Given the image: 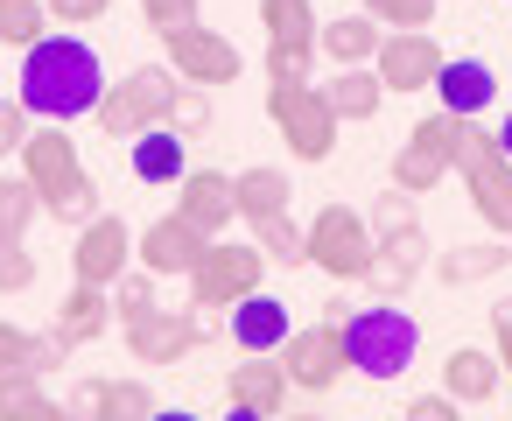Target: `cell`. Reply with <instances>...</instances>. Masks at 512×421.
<instances>
[{
    "label": "cell",
    "mask_w": 512,
    "mask_h": 421,
    "mask_svg": "<svg viewBox=\"0 0 512 421\" xmlns=\"http://www.w3.org/2000/svg\"><path fill=\"white\" fill-rule=\"evenodd\" d=\"M99 99H106V64L92 43L43 36L22 50V106L36 120H78V113H99Z\"/></svg>",
    "instance_id": "obj_1"
},
{
    "label": "cell",
    "mask_w": 512,
    "mask_h": 421,
    "mask_svg": "<svg viewBox=\"0 0 512 421\" xmlns=\"http://www.w3.org/2000/svg\"><path fill=\"white\" fill-rule=\"evenodd\" d=\"M22 176L36 183L43 211H50L57 225H71V232H78V225L92 218V204H99V183H92V169H85L78 141L64 134V120L29 127V141H22Z\"/></svg>",
    "instance_id": "obj_2"
},
{
    "label": "cell",
    "mask_w": 512,
    "mask_h": 421,
    "mask_svg": "<svg viewBox=\"0 0 512 421\" xmlns=\"http://www.w3.org/2000/svg\"><path fill=\"white\" fill-rule=\"evenodd\" d=\"M414 351H421V323L407 309H393L386 295H379V309H351L344 316V358H351V372L400 379L414 365Z\"/></svg>",
    "instance_id": "obj_3"
},
{
    "label": "cell",
    "mask_w": 512,
    "mask_h": 421,
    "mask_svg": "<svg viewBox=\"0 0 512 421\" xmlns=\"http://www.w3.org/2000/svg\"><path fill=\"white\" fill-rule=\"evenodd\" d=\"M176 92H183V78H176L169 64H141V71H127L120 85H106V99H99L92 120H99V134L134 141V134H148V127H169Z\"/></svg>",
    "instance_id": "obj_4"
},
{
    "label": "cell",
    "mask_w": 512,
    "mask_h": 421,
    "mask_svg": "<svg viewBox=\"0 0 512 421\" xmlns=\"http://www.w3.org/2000/svg\"><path fill=\"white\" fill-rule=\"evenodd\" d=\"M456 176H463V190H470V211L484 218V232L512 239V155H505V148H498V134H484L477 120L463 127Z\"/></svg>",
    "instance_id": "obj_5"
},
{
    "label": "cell",
    "mask_w": 512,
    "mask_h": 421,
    "mask_svg": "<svg viewBox=\"0 0 512 421\" xmlns=\"http://www.w3.org/2000/svg\"><path fill=\"white\" fill-rule=\"evenodd\" d=\"M267 120L281 127L295 162H330L337 155V113L323 99V85H267Z\"/></svg>",
    "instance_id": "obj_6"
},
{
    "label": "cell",
    "mask_w": 512,
    "mask_h": 421,
    "mask_svg": "<svg viewBox=\"0 0 512 421\" xmlns=\"http://www.w3.org/2000/svg\"><path fill=\"white\" fill-rule=\"evenodd\" d=\"M260 274H267L260 239H211L183 281H190V302H197V309H232L239 295L260 288Z\"/></svg>",
    "instance_id": "obj_7"
},
{
    "label": "cell",
    "mask_w": 512,
    "mask_h": 421,
    "mask_svg": "<svg viewBox=\"0 0 512 421\" xmlns=\"http://www.w3.org/2000/svg\"><path fill=\"white\" fill-rule=\"evenodd\" d=\"M267 29V85H309L316 78V8L309 0H260Z\"/></svg>",
    "instance_id": "obj_8"
},
{
    "label": "cell",
    "mask_w": 512,
    "mask_h": 421,
    "mask_svg": "<svg viewBox=\"0 0 512 421\" xmlns=\"http://www.w3.org/2000/svg\"><path fill=\"white\" fill-rule=\"evenodd\" d=\"M463 127H470V120H456V113L414 120V127H407V141H400V155H393V183H400V190H414V197H428L442 176H456Z\"/></svg>",
    "instance_id": "obj_9"
},
{
    "label": "cell",
    "mask_w": 512,
    "mask_h": 421,
    "mask_svg": "<svg viewBox=\"0 0 512 421\" xmlns=\"http://www.w3.org/2000/svg\"><path fill=\"white\" fill-rule=\"evenodd\" d=\"M281 372H288V386L309 393V400L337 393L344 372H351V358H344V323H323V316H316L309 330H288V344H281Z\"/></svg>",
    "instance_id": "obj_10"
},
{
    "label": "cell",
    "mask_w": 512,
    "mask_h": 421,
    "mask_svg": "<svg viewBox=\"0 0 512 421\" xmlns=\"http://www.w3.org/2000/svg\"><path fill=\"white\" fill-rule=\"evenodd\" d=\"M162 50H169V71L183 85H239V71H246L239 43L218 36V29H204V15L183 22V29H162Z\"/></svg>",
    "instance_id": "obj_11"
},
{
    "label": "cell",
    "mask_w": 512,
    "mask_h": 421,
    "mask_svg": "<svg viewBox=\"0 0 512 421\" xmlns=\"http://www.w3.org/2000/svg\"><path fill=\"white\" fill-rule=\"evenodd\" d=\"M309 260L330 281H365V267H372V225L351 204H323L309 218Z\"/></svg>",
    "instance_id": "obj_12"
},
{
    "label": "cell",
    "mask_w": 512,
    "mask_h": 421,
    "mask_svg": "<svg viewBox=\"0 0 512 421\" xmlns=\"http://www.w3.org/2000/svg\"><path fill=\"white\" fill-rule=\"evenodd\" d=\"M127 330V351H134V365H183L211 330H204V316H197V302L190 309H148V316H134V323H120Z\"/></svg>",
    "instance_id": "obj_13"
},
{
    "label": "cell",
    "mask_w": 512,
    "mask_h": 421,
    "mask_svg": "<svg viewBox=\"0 0 512 421\" xmlns=\"http://www.w3.org/2000/svg\"><path fill=\"white\" fill-rule=\"evenodd\" d=\"M127 267H134V232H127V218H113V211H92V218L78 225V239H71V274H78V281H99V288H113Z\"/></svg>",
    "instance_id": "obj_14"
},
{
    "label": "cell",
    "mask_w": 512,
    "mask_h": 421,
    "mask_svg": "<svg viewBox=\"0 0 512 421\" xmlns=\"http://www.w3.org/2000/svg\"><path fill=\"white\" fill-rule=\"evenodd\" d=\"M372 64H379L386 92H428L442 71V43H435V29H393V36H379Z\"/></svg>",
    "instance_id": "obj_15"
},
{
    "label": "cell",
    "mask_w": 512,
    "mask_h": 421,
    "mask_svg": "<svg viewBox=\"0 0 512 421\" xmlns=\"http://www.w3.org/2000/svg\"><path fill=\"white\" fill-rule=\"evenodd\" d=\"M246 365H232L225 379V407L232 414H281L288 407V372H281V351H239Z\"/></svg>",
    "instance_id": "obj_16"
},
{
    "label": "cell",
    "mask_w": 512,
    "mask_h": 421,
    "mask_svg": "<svg viewBox=\"0 0 512 421\" xmlns=\"http://www.w3.org/2000/svg\"><path fill=\"white\" fill-rule=\"evenodd\" d=\"M428 267V232L421 225H400V232H379L372 239V267H365V288L372 295H407V281Z\"/></svg>",
    "instance_id": "obj_17"
},
{
    "label": "cell",
    "mask_w": 512,
    "mask_h": 421,
    "mask_svg": "<svg viewBox=\"0 0 512 421\" xmlns=\"http://www.w3.org/2000/svg\"><path fill=\"white\" fill-rule=\"evenodd\" d=\"M204 246H211V239H204V232H197V225H190L183 211H169V218H155V225L141 232L134 260H141V267H148V274L162 281V274H190Z\"/></svg>",
    "instance_id": "obj_18"
},
{
    "label": "cell",
    "mask_w": 512,
    "mask_h": 421,
    "mask_svg": "<svg viewBox=\"0 0 512 421\" xmlns=\"http://www.w3.org/2000/svg\"><path fill=\"white\" fill-rule=\"evenodd\" d=\"M64 414H85V421H148L155 414V386L148 379H85Z\"/></svg>",
    "instance_id": "obj_19"
},
{
    "label": "cell",
    "mask_w": 512,
    "mask_h": 421,
    "mask_svg": "<svg viewBox=\"0 0 512 421\" xmlns=\"http://www.w3.org/2000/svg\"><path fill=\"white\" fill-rule=\"evenodd\" d=\"M183 197H176V211L204 232V239H218L232 218H239V197H232V176L225 169H183V183H176Z\"/></svg>",
    "instance_id": "obj_20"
},
{
    "label": "cell",
    "mask_w": 512,
    "mask_h": 421,
    "mask_svg": "<svg viewBox=\"0 0 512 421\" xmlns=\"http://www.w3.org/2000/svg\"><path fill=\"white\" fill-rule=\"evenodd\" d=\"M428 92L442 99V113L477 120V113L498 99V78H491V64H484V57H442V71H435V85H428Z\"/></svg>",
    "instance_id": "obj_21"
},
{
    "label": "cell",
    "mask_w": 512,
    "mask_h": 421,
    "mask_svg": "<svg viewBox=\"0 0 512 421\" xmlns=\"http://www.w3.org/2000/svg\"><path fill=\"white\" fill-rule=\"evenodd\" d=\"M498 351H484V344H456L449 358H442V393L456 400V407H491V393H498Z\"/></svg>",
    "instance_id": "obj_22"
},
{
    "label": "cell",
    "mask_w": 512,
    "mask_h": 421,
    "mask_svg": "<svg viewBox=\"0 0 512 421\" xmlns=\"http://www.w3.org/2000/svg\"><path fill=\"white\" fill-rule=\"evenodd\" d=\"M120 316H113V288H99V281H78L71 295H64V309H57V337L78 351V344H99L106 330H113Z\"/></svg>",
    "instance_id": "obj_23"
},
{
    "label": "cell",
    "mask_w": 512,
    "mask_h": 421,
    "mask_svg": "<svg viewBox=\"0 0 512 421\" xmlns=\"http://www.w3.org/2000/svg\"><path fill=\"white\" fill-rule=\"evenodd\" d=\"M232 344L239 351H281L288 344V302H274V295H239L232 302Z\"/></svg>",
    "instance_id": "obj_24"
},
{
    "label": "cell",
    "mask_w": 512,
    "mask_h": 421,
    "mask_svg": "<svg viewBox=\"0 0 512 421\" xmlns=\"http://www.w3.org/2000/svg\"><path fill=\"white\" fill-rule=\"evenodd\" d=\"M134 176L141 183H183V169H190V141L176 134V127H148V134H134Z\"/></svg>",
    "instance_id": "obj_25"
},
{
    "label": "cell",
    "mask_w": 512,
    "mask_h": 421,
    "mask_svg": "<svg viewBox=\"0 0 512 421\" xmlns=\"http://www.w3.org/2000/svg\"><path fill=\"white\" fill-rule=\"evenodd\" d=\"M323 99H330V113H337V120H379V106H386V85H379V71H365V64H344V71L323 85Z\"/></svg>",
    "instance_id": "obj_26"
},
{
    "label": "cell",
    "mask_w": 512,
    "mask_h": 421,
    "mask_svg": "<svg viewBox=\"0 0 512 421\" xmlns=\"http://www.w3.org/2000/svg\"><path fill=\"white\" fill-rule=\"evenodd\" d=\"M512 267V239H484V246H449L442 260H435V274L449 281V288H470V281H491V274H505Z\"/></svg>",
    "instance_id": "obj_27"
},
{
    "label": "cell",
    "mask_w": 512,
    "mask_h": 421,
    "mask_svg": "<svg viewBox=\"0 0 512 421\" xmlns=\"http://www.w3.org/2000/svg\"><path fill=\"white\" fill-rule=\"evenodd\" d=\"M0 421H64V400L43 393V372L15 365L0 372Z\"/></svg>",
    "instance_id": "obj_28"
},
{
    "label": "cell",
    "mask_w": 512,
    "mask_h": 421,
    "mask_svg": "<svg viewBox=\"0 0 512 421\" xmlns=\"http://www.w3.org/2000/svg\"><path fill=\"white\" fill-rule=\"evenodd\" d=\"M316 50H323L330 64H372V50H379V22H372V15H337V22L316 29Z\"/></svg>",
    "instance_id": "obj_29"
},
{
    "label": "cell",
    "mask_w": 512,
    "mask_h": 421,
    "mask_svg": "<svg viewBox=\"0 0 512 421\" xmlns=\"http://www.w3.org/2000/svg\"><path fill=\"white\" fill-rule=\"evenodd\" d=\"M232 197H239V218L246 225H260V218H274V211H288V176L281 169H246V176H232Z\"/></svg>",
    "instance_id": "obj_30"
},
{
    "label": "cell",
    "mask_w": 512,
    "mask_h": 421,
    "mask_svg": "<svg viewBox=\"0 0 512 421\" xmlns=\"http://www.w3.org/2000/svg\"><path fill=\"white\" fill-rule=\"evenodd\" d=\"M253 239H260V253H267V267H309V225H295L288 211L260 218Z\"/></svg>",
    "instance_id": "obj_31"
},
{
    "label": "cell",
    "mask_w": 512,
    "mask_h": 421,
    "mask_svg": "<svg viewBox=\"0 0 512 421\" xmlns=\"http://www.w3.org/2000/svg\"><path fill=\"white\" fill-rule=\"evenodd\" d=\"M50 36V8L43 0H0V43L8 50H29Z\"/></svg>",
    "instance_id": "obj_32"
},
{
    "label": "cell",
    "mask_w": 512,
    "mask_h": 421,
    "mask_svg": "<svg viewBox=\"0 0 512 421\" xmlns=\"http://www.w3.org/2000/svg\"><path fill=\"white\" fill-rule=\"evenodd\" d=\"M36 183L29 176H0V239H22L29 225H36Z\"/></svg>",
    "instance_id": "obj_33"
},
{
    "label": "cell",
    "mask_w": 512,
    "mask_h": 421,
    "mask_svg": "<svg viewBox=\"0 0 512 421\" xmlns=\"http://www.w3.org/2000/svg\"><path fill=\"white\" fill-rule=\"evenodd\" d=\"M148 309H155V274H148V267H141V274L127 267V274L113 281V316L134 323V316H148Z\"/></svg>",
    "instance_id": "obj_34"
},
{
    "label": "cell",
    "mask_w": 512,
    "mask_h": 421,
    "mask_svg": "<svg viewBox=\"0 0 512 421\" xmlns=\"http://www.w3.org/2000/svg\"><path fill=\"white\" fill-rule=\"evenodd\" d=\"M379 29H435V0H365Z\"/></svg>",
    "instance_id": "obj_35"
},
{
    "label": "cell",
    "mask_w": 512,
    "mask_h": 421,
    "mask_svg": "<svg viewBox=\"0 0 512 421\" xmlns=\"http://www.w3.org/2000/svg\"><path fill=\"white\" fill-rule=\"evenodd\" d=\"M365 225H372V239H379V232H400V225H414V190L386 183V190L372 197V218H365Z\"/></svg>",
    "instance_id": "obj_36"
},
{
    "label": "cell",
    "mask_w": 512,
    "mask_h": 421,
    "mask_svg": "<svg viewBox=\"0 0 512 421\" xmlns=\"http://www.w3.org/2000/svg\"><path fill=\"white\" fill-rule=\"evenodd\" d=\"M36 288V253L22 239H0V295H22Z\"/></svg>",
    "instance_id": "obj_37"
},
{
    "label": "cell",
    "mask_w": 512,
    "mask_h": 421,
    "mask_svg": "<svg viewBox=\"0 0 512 421\" xmlns=\"http://www.w3.org/2000/svg\"><path fill=\"white\" fill-rule=\"evenodd\" d=\"M169 127H176L183 141H197V134H211V99H204L197 85H183V92H176V113H169Z\"/></svg>",
    "instance_id": "obj_38"
},
{
    "label": "cell",
    "mask_w": 512,
    "mask_h": 421,
    "mask_svg": "<svg viewBox=\"0 0 512 421\" xmlns=\"http://www.w3.org/2000/svg\"><path fill=\"white\" fill-rule=\"evenodd\" d=\"M141 8V22L162 36V29H183V22H197V0H134Z\"/></svg>",
    "instance_id": "obj_39"
},
{
    "label": "cell",
    "mask_w": 512,
    "mask_h": 421,
    "mask_svg": "<svg viewBox=\"0 0 512 421\" xmlns=\"http://www.w3.org/2000/svg\"><path fill=\"white\" fill-rule=\"evenodd\" d=\"M29 127H36V113H29L22 99H0V155H22Z\"/></svg>",
    "instance_id": "obj_40"
},
{
    "label": "cell",
    "mask_w": 512,
    "mask_h": 421,
    "mask_svg": "<svg viewBox=\"0 0 512 421\" xmlns=\"http://www.w3.org/2000/svg\"><path fill=\"white\" fill-rule=\"evenodd\" d=\"M43 8H50V22H71V29H92L106 8H113V0H43Z\"/></svg>",
    "instance_id": "obj_41"
},
{
    "label": "cell",
    "mask_w": 512,
    "mask_h": 421,
    "mask_svg": "<svg viewBox=\"0 0 512 421\" xmlns=\"http://www.w3.org/2000/svg\"><path fill=\"white\" fill-rule=\"evenodd\" d=\"M29 351H36V330H22V323H0V372L29 365Z\"/></svg>",
    "instance_id": "obj_42"
},
{
    "label": "cell",
    "mask_w": 512,
    "mask_h": 421,
    "mask_svg": "<svg viewBox=\"0 0 512 421\" xmlns=\"http://www.w3.org/2000/svg\"><path fill=\"white\" fill-rule=\"evenodd\" d=\"M491 351H498V365L512 372V295L491 302Z\"/></svg>",
    "instance_id": "obj_43"
},
{
    "label": "cell",
    "mask_w": 512,
    "mask_h": 421,
    "mask_svg": "<svg viewBox=\"0 0 512 421\" xmlns=\"http://www.w3.org/2000/svg\"><path fill=\"white\" fill-rule=\"evenodd\" d=\"M64 358H71V344H64V337L50 330V337H36V351H29V372H57Z\"/></svg>",
    "instance_id": "obj_44"
},
{
    "label": "cell",
    "mask_w": 512,
    "mask_h": 421,
    "mask_svg": "<svg viewBox=\"0 0 512 421\" xmlns=\"http://www.w3.org/2000/svg\"><path fill=\"white\" fill-rule=\"evenodd\" d=\"M407 414H414V421H449L456 400H449V393H421V400H407Z\"/></svg>",
    "instance_id": "obj_45"
},
{
    "label": "cell",
    "mask_w": 512,
    "mask_h": 421,
    "mask_svg": "<svg viewBox=\"0 0 512 421\" xmlns=\"http://www.w3.org/2000/svg\"><path fill=\"white\" fill-rule=\"evenodd\" d=\"M498 148H505V155H512V113H505V127H498Z\"/></svg>",
    "instance_id": "obj_46"
}]
</instances>
